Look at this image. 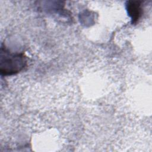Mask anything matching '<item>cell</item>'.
Instances as JSON below:
<instances>
[{
	"label": "cell",
	"instance_id": "7a4b0ae2",
	"mask_svg": "<svg viewBox=\"0 0 152 152\" xmlns=\"http://www.w3.org/2000/svg\"><path fill=\"white\" fill-rule=\"evenodd\" d=\"M142 2L140 1H128L126 3V8L132 24L137 23L141 17L142 8Z\"/></svg>",
	"mask_w": 152,
	"mask_h": 152
},
{
	"label": "cell",
	"instance_id": "6da1fadb",
	"mask_svg": "<svg viewBox=\"0 0 152 152\" xmlns=\"http://www.w3.org/2000/svg\"><path fill=\"white\" fill-rule=\"evenodd\" d=\"M27 64L24 53L11 52L1 46L0 51V72L3 75H11L23 70Z\"/></svg>",
	"mask_w": 152,
	"mask_h": 152
}]
</instances>
